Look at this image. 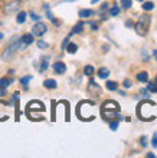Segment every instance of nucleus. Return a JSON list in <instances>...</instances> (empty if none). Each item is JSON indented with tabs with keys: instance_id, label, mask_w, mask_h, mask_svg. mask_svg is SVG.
I'll use <instances>...</instances> for the list:
<instances>
[{
	"instance_id": "f257e3e1",
	"label": "nucleus",
	"mask_w": 157,
	"mask_h": 158,
	"mask_svg": "<svg viewBox=\"0 0 157 158\" xmlns=\"http://www.w3.org/2000/svg\"><path fill=\"white\" fill-rule=\"evenodd\" d=\"M150 25H151V16L150 15H143L134 23V30H136V33L138 36H146L150 30Z\"/></svg>"
},
{
	"instance_id": "f03ea898",
	"label": "nucleus",
	"mask_w": 157,
	"mask_h": 158,
	"mask_svg": "<svg viewBox=\"0 0 157 158\" xmlns=\"http://www.w3.org/2000/svg\"><path fill=\"white\" fill-rule=\"evenodd\" d=\"M17 50H20V39H15V40H12L10 43H9L7 46H6V49L2 52V60H4V62H7V60H10V59L15 56V53H16Z\"/></svg>"
},
{
	"instance_id": "7ed1b4c3",
	"label": "nucleus",
	"mask_w": 157,
	"mask_h": 158,
	"mask_svg": "<svg viewBox=\"0 0 157 158\" xmlns=\"http://www.w3.org/2000/svg\"><path fill=\"white\" fill-rule=\"evenodd\" d=\"M46 32H48V26L41 20L36 22V23L32 26V35L33 36H36V38H42Z\"/></svg>"
},
{
	"instance_id": "20e7f679",
	"label": "nucleus",
	"mask_w": 157,
	"mask_h": 158,
	"mask_svg": "<svg viewBox=\"0 0 157 158\" xmlns=\"http://www.w3.org/2000/svg\"><path fill=\"white\" fill-rule=\"evenodd\" d=\"M20 9V0H15V2H10V3L4 4L3 6V12L6 15H12V13H17Z\"/></svg>"
},
{
	"instance_id": "39448f33",
	"label": "nucleus",
	"mask_w": 157,
	"mask_h": 158,
	"mask_svg": "<svg viewBox=\"0 0 157 158\" xmlns=\"http://www.w3.org/2000/svg\"><path fill=\"white\" fill-rule=\"evenodd\" d=\"M35 42V36L32 33H25L20 38V50H25L29 45H32Z\"/></svg>"
},
{
	"instance_id": "423d86ee",
	"label": "nucleus",
	"mask_w": 157,
	"mask_h": 158,
	"mask_svg": "<svg viewBox=\"0 0 157 158\" xmlns=\"http://www.w3.org/2000/svg\"><path fill=\"white\" fill-rule=\"evenodd\" d=\"M88 92L91 94V95H94V96H98V95H101V92H102V89H101V86H99L98 83L95 82L94 79H91L89 82H88Z\"/></svg>"
},
{
	"instance_id": "0eeeda50",
	"label": "nucleus",
	"mask_w": 157,
	"mask_h": 158,
	"mask_svg": "<svg viewBox=\"0 0 157 158\" xmlns=\"http://www.w3.org/2000/svg\"><path fill=\"white\" fill-rule=\"evenodd\" d=\"M101 111H120V105L117 104L116 101H105L101 105Z\"/></svg>"
},
{
	"instance_id": "6e6552de",
	"label": "nucleus",
	"mask_w": 157,
	"mask_h": 158,
	"mask_svg": "<svg viewBox=\"0 0 157 158\" xmlns=\"http://www.w3.org/2000/svg\"><path fill=\"white\" fill-rule=\"evenodd\" d=\"M52 69H54V72L56 75H63L66 72V65L63 62H61V60H58V62H55L52 65Z\"/></svg>"
},
{
	"instance_id": "1a4fd4ad",
	"label": "nucleus",
	"mask_w": 157,
	"mask_h": 158,
	"mask_svg": "<svg viewBox=\"0 0 157 158\" xmlns=\"http://www.w3.org/2000/svg\"><path fill=\"white\" fill-rule=\"evenodd\" d=\"M95 12L92 10V9H81L78 13V16L81 17V19H89L91 16H94Z\"/></svg>"
},
{
	"instance_id": "9d476101",
	"label": "nucleus",
	"mask_w": 157,
	"mask_h": 158,
	"mask_svg": "<svg viewBox=\"0 0 157 158\" xmlns=\"http://www.w3.org/2000/svg\"><path fill=\"white\" fill-rule=\"evenodd\" d=\"M48 60H49V58H48V56H43V58H41V65H39V66H37V71L41 72H45V71H48V68H49V62H48Z\"/></svg>"
},
{
	"instance_id": "9b49d317",
	"label": "nucleus",
	"mask_w": 157,
	"mask_h": 158,
	"mask_svg": "<svg viewBox=\"0 0 157 158\" xmlns=\"http://www.w3.org/2000/svg\"><path fill=\"white\" fill-rule=\"evenodd\" d=\"M13 78H7V76H3V78H0V89H7L9 85H12Z\"/></svg>"
},
{
	"instance_id": "f8f14e48",
	"label": "nucleus",
	"mask_w": 157,
	"mask_h": 158,
	"mask_svg": "<svg viewBox=\"0 0 157 158\" xmlns=\"http://www.w3.org/2000/svg\"><path fill=\"white\" fill-rule=\"evenodd\" d=\"M95 73H97V76H98L99 79H107L108 76H110V73H111V72H110V69H108V68H99Z\"/></svg>"
},
{
	"instance_id": "ddd939ff",
	"label": "nucleus",
	"mask_w": 157,
	"mask_h": 158,
	"mask_svg": "<svg viewBox=\"0 0 157 158\" xmlns=\"http://www.w3.org/2000/svg\"><path fill=\"white\" fill-rule=\"evenodd\" d=\"M43 86H45L46 89H56L58 82H56L55 79H45V81H43Z\"/></svg>"
},
{
	"instance_id": "4468645a",
	"label": "nucleus",
	"mask_w": 157,
	"mask_h": 158,
	"mask_svg": "<svg viewBox=\"0 0 157 158\" xmlns=\"http://www.w3.org/2000/svg\"><path fill=\"white\" fill-rule=\"evenodd\" d=\"M82 30H84V22H78V23L74 26V29H72V32L69 33V36H72V35L82 33Z\"/></svg>"
},
{
	"instance_id": "2eb2a0df",
	"label": "nucleus",
	"mask_w": 157,
	"mask_h": 158,
	"mask_svg": "<svg viewBox=\"0 0 157 158\" xmlns=\"http://www.w3.org/2000/svg\"><path fill=\"white\" fill-rule=\"evenodd\" d=\"M120 12H121V7L118 6V4H114V6H111V7H110L108 15H110V16H112V17H116V16H118V15H120Z\"/></svg>"
},
{
	"instance_id": "dca6fc26",
	"label": "nucleus",
	"mask_w": 157,
	"mask_h": 158,
	"mask_svg": "<svg viewBox=\"0 0 157 158\" xmlns=\"http://www.w3.org/2000/svg\"><path fill=\"white\" fill-rule=\"evenodd\" d=\"M137 81L141 82V83H146L147 81H149V73H147L146 71L138 72V73H137Z\"/></svg>"
},
{
	"instance_id": "f3484780",
	"label": "nucleus",
	"mask_w": 157,
	"mask_h": 158,
	"mask_svg": "<svg viewBox=\"0 0 157 158\" xmlns=\"http://www.w3.org/2000/svg\"><path fill=\"white\" fill-rule=\"evenodd\" d=\"M26 19H28V13L26 12H19L17 13V16H16L17 25H23V23L26 22Z\"/></svg>"
},
{
	"instance_id": "a211bd4d",
	"label": "nucleus",
	"mask_w": 157,
	"mask_h": 158,
	"mask_svg": "<svg viewBox=\"0 0 157 158\" xmlns=\"http://www.w3.org/2000/svg\"><path fill=\"white\" fill-rule=\"evenodd\" d=\"M30 81H32V75H26V76H23V78L19 79V82H20V85L23 86L25 91H28V83H29Z\"/></svg>"
},
{
	"instance_id": "6ab92c4d",
	"label": "nucleus",
	"mask_w": 157,
	"mask_h": 158,
	"mask_svg": "<svg viewBox=\"0 0 157 158\" xmlns=\"http://www.w3.org/2000/svg\"><path fill=\"white\" fill-rule=\"evenodd\" d=\"M65 50L68 52V53L74 55V53H76V50H78V45H76V43H72V42H69V43L66 45Z\"/></svg>"
},
{
	"instance_id": "aec40b11",
	"label": "nucleus",
	"mask_w": 157,
	"mask_h": 158,
	"mask_svg": "<svg viewBox=\"0 0 157 158\" xmlns=\"http://www.w3.org/2000/svg\"><path fill=\"white\" fill-rule=\"evenodd\" d=\"M95 73V68L92 65H85L84 66V75L85 76H92Z\"/></svg>"
},
{
	"instance_id": "412c9836",
	"label": "nucleus",
	"mask_w": 157,
	"mask_h": 158,
	"mask_svg": "<svg viewBox=\"0 0 157 158\" xmlns=\"http://www.w3.org/2000/svg\"><path fill=\"white\" fill-rule=\"evenodd\" d=\"M105 88L108 91H118V83L114 82V81H107L105 82Z\"/></svg>"
},
{
	"instance_id": "4be33fe9",
	"label": "nucleus",
	"mask_w": 157,
	"mask_h": 158,
	"mask_svg": "<svg viewBox=\"0 0 157 158\" xmlns=\"http://www.w3.org/2000/svg\"><path fill=\"white\" fill-rule=\"evenodd\" d=\"M141 9H143L144 12H150V10H153V9H154V3H153V2H143Z\"/></svg>"
},
{
	"instance_id": "5701e85b",
	"label": "nucleus",
	"mask_w": 157,
	"mask_h": 158,
	"mask_svg": "<svg viewBox=\"0 0 157 158\" xmlns=\"http://www.w3.org/2000/svg\"><path fill=\"white\" fill-rule=\"evenodd\" d=\"M108 125H110V129H111V131H117V129H118V125H120V119L108 121Z\"/></svg>"
},
{
	"instance_id": "b1692460",
	"label": "nucleus",
	"mask_w": 157,
	"mask_h": 158,
	"mask_svg": "<svg viewBox=\"0 0 157 158\" xmlns=\"http://www.w3.org/2000/svg\"><path fill=\"white\" fill-rule=\"evenodd\" d=\"M147 91L150 92V94H157V85L154 82H149V81H147Z\"/></svg>"
},
{
	"instance_id": "393cba45",
	"label": "nucleus",
	"mask_w": 157,
	"mask_h": 158,
	"mask_svg": "<svg viewBox=\"0 0 157 158\" xmlns=\"http://www.w3.org/2000/svg\"><path fill=\"white\" fill-rule=\"evenodd\" d=\"M133 6V0H121V9L128 10Z\"/></svg>"
},
{
	"instance_id": "a878e982",
	"label": "nucleus",
	"mask_w": 157,
	"mask_h": 158,
	"mask_svg": "<svg viewBox=\"0 0 157 158\" xmlns=\"http://www.w3.org/2000/svg\"><path fill=\"white\" fill-rule=\"evenodd\" d=\"M36 45L39 49H48V48H49V43H46V42L42 40V39H39V40L36 42Z\"/></svg>"
},
{
	"instance_id": "bb28decb",
	"label": "nucleus",
	"mask_w": 157,
	"mask_h": 158,
	"mask_svg": "<svg viewBox=\"0 0 157 158\" xmlns=\"http://www.w3.org/2000/svg\"><path fill=\"white\" fill-rule=\"evenodd\" d=\"M29 17L32 19V20H35V22H39V20H41V16H39L37 13H35V12H29Z\"/></svg>"
},
{
	"instance_id": "cd10ccee",
	"label": "nucleus",
	"mask_w": 157,
	"mask_h": 158,
	"mask_svg": "<svg viewBox=\"0 0 157 158\" xmlns=\"http://www.w3.org/2000/svg\"><path fill=\"white\" fill-rule=\"evenodd\" d=\"M138 141H140V145L141 147H147V144H149V141H147V137H146V135L140 137V139H138Z\"/></svg>"
},
{
	"instance_id": "c85d7f7f",
	"label": "nucleus",
	"mask_w": 157,
	"mask_h": 158,
	"mask_svg": "<svg viewBox=\"0 0 157 158\" xmlns=\"http://www.w3.org/2000/svg\"><path fill=\"white\" fill-rule=\"evenodd\" d=\"M123 86H124L125 89H130V88L133 86L131 81H130V79H124V81H123Z\"/></svg>"
},
{
	"instance_id": "c756f323",
	"label": "nucleus",
	"mask_w": 157,
	"mask_h": 158,
	"mask_svg": "<svg viewBox=\"0 0 157 158\" xmlns=\"http://www.w3.org/2000/svg\"><path fill=\"white\" fill-rule=\"evenodd\" d=\"M151 145L154 147V148H157V132L153 134V139H151Z\"/></svg>"
},
{
	"instance_id": "7c9ffc66",
	"label": "nucleus",
	"mask_w": 157,
	"mask_h": 158,
	"mask_svg": "<svg viewBox=\"0 0 157 158\" xmlns=\"http://www.w3.org/2000/svg\"><path fill=\"white\" fill-rule=\"evenodd\" d=\"M69 38H71V36H68V38H65V39H63V42H62V45H61V48H62V50H65L66 45H68V43H69Z\"/></svg>"
},
{
	"instance_id": "2f4dec72",
	"label": "nucleus",
	"mask_w": 157,
	"mask_h": 158,
	"mask_svg": "<svg viewBox=\"0 0 157 158\" xmlns=\"http://www.w3.org/2000/svg\"><path fill=\"white\" fill-rule=\"evenodd\" d=\"M140 94L144 96V98H149V96H150V92L147 91V89H140Z\"/></svg>"
},
{
	"instance_id": "473e14b6",
	"label": "nucleus",
	"mask_w": 157,
	"mask_h": 158,
	"mask_svg": "<svg viewBox=\"0 0 157 158\" xmlns=\"http://www.w3.org/2000/svg\"><path fill=\"white\" fill-rule=\"evenodd\" d=\"M89 26H91L92 30H98V23L97 22H89Z\"/></svg>"
},
{
	"instance_id": "72a5a7b5",
	"label": "nucleus",
	"mask_w": 157,
	"mask_h": 158,
	"mask_svg": "<svg viewBox=\"0 0 157 158\" xmlns=\"http://www.w3.org/2000/svg\"><path fill=\"white\" fill-rule=\"evenodd\" d=\"M125 26H127V27H134V22H133L131 19H128V20L125 22Z\"/></svg>"
},
{
	"instance_id": "f704fd0d",
	"label": "nucleus",
	"mask_w": 157,
	"mask_h": 158,
	"mask_svg": "<svg viewBox=\"0 0 157 158\" xmlns=\"http://www.w3.org/2000/svg\"><path fill=\"white\" fill-rule=\"evenodd\" d=\"M46 17H48V19L50 20V19H52V17H55V16L52 15V12H50V10H46Z\"/></svg>"
},
{
	"instance_id": "c9c22d12",
	"label": "nucleus",
	"mask_w": 157,
	"mask_h": 158,
	"mask_svg": "<svg viewBox=\"0 0 157 158\" xmlns=\"http://www.w3.org/2000/svg\"><path fill=\"white\" fill-rule=\"evenodd\" d=\"M141 56H143V58H144V59H146V60H149V55L146 53L144 50H143V52H141Z\"/></svg>"
},
{
	"instance_id": "e433bc0d",
	"label": "nucleus",
	"mask_w": 157,
	"mask_h": 158,
	"mask_svg": "<svg viewBox=\"0 0 157 158\" xmlns=\"http://www.w3.org/2000/svg\"><path fill=\"white\" fill-rule=\"evenodd\" d=\"M108 9V3H102V6H101V12H102V10H107Z\"/></svg>"
},
{
	"instance_id": "4c0bfd02",
	"label": "nucleus",
	"mask_w": 157,
	"mask_h": 158,
	"mask_svg": "<svg viewBox=\"0 0 157 158\" xmlns=\"http://www.w3.org/2000/svg\"><path fill=\"white\" fill-rule=\"evenodd\" d=\"M71 2H75V0H61V2H59V4H61V3H71Z\"/></svg>"
},
{
	"instance_id": "58836bf2",
	"label": "nucleus",
	"mask_w": 157,
	"mask_h": 158,
	"mask_svg": "<svg viewBox=\"0 0 157 158\" xmlns=\"http://www.w3.org/2000/svg\"><path fill=\"white\" fill-rule=\"evenodd\" d=\"M43 9H45V10H49V4H43Z\"/></svg>"
},
{
	"instance_id": "ea45409f",
	"label": "nucleus",
	"mask_w": 157,
	"mask_h": 158,
	"mask_svg": "<svg viewBox=\"0 0 157 158\" xmlns=\"http://www.w3.org/2000/svg\"><path fill=\"white\" fill-rule=\"evenodd\" d=\"M147 157H149V158H154V154H153V152H149V154H147Z\"/></svg>"
},
{
	"instance_id": "a19ab883",
	"label": "nucleus",
	"mask_w": 157,
	"mask_h": 158,
	"mask_svg": "<svg viewBox=\"0 0 157 158\" xmlns=\"http://www.w3.org/2000/svg\"><path fill=\"white\" fill-rule=\"evenodd\" d=\"M153 56H154V58H157V49L153 50Z\"/></svg>"
},
{
	"instance_id": "79ce46f5",
	"label": "nucleus",
	"mask_w": 157,
	"mask_h": 158,
	"mask_svg": "<svg viewBox=\"0 0 157 158\" xmlns=\"http://www.w3.org/2000/svg\"><path fill=\"white\" fill-rule=\"evenodd\" d=\"M91 2H92V4H97V3L99 2V0H91Z\"/></svg>"
},
{
	"instance_id": "37998d69",
	"label": "nucleus",
	"mask_w": 157,
	"mask_h": 158,
	"mask_svg": "<svg viewBox=\"0 0 157 158\" xmlns=\"http://www.w3.org/2000/svg\"><path fill=\"white\" fill-rule=\"evenodd\" d=\"M4 36H3V33H0V42H2V39H3Z\"/></svg>"
},
{
	"instance_id": "c03bdc74",
	"label": "nucleus",
	"mask_w": 157,
	"mask_h": 158,
	"mask_svg": "<svg viewBox=\"0 0 157 158\" xmlns=\"http://www.w3.org/2000/svg\"><path fill=\"white\" fill-rule=\"evenodd\" d=\"M153 82H154V83H156V85H157V76H156V78H154V81H153Z\"/></svg>"
},
{
	"instance_id": "a18cd8bd",
	"label": "nucleus",
	"mask_w": 157,
	"mask_h": 158,
	"mask_svg": "<svg viewBox=\"0 0 157 158\" xmlns=\"http://www.w3.org/2000/svg\"><path fill=\"white\" fill-rule=\"evenodd\" d=\"M137 2H141V3H143V2H144V0H137Z\"/></svg>"
},
{
	"instance_id": "49530a36",
	"label": "nucleus",
	"mask_w": 157,
	"mask_h": 158,
	"mask_svg": "<svg viewBox=\"0 0 157 158\" xmlns=\"http://www.w3.org/2000/svg\"><path fill=\"white\" fill-rule=\"evenodd\" d=\"M156 60H157V58H156Z\"/></svg>"
},
{
	"instance_id": "de8ad7c7",
	"label": "nucleus",
	"mask_w": 157,
	"mask_h": 158,
	"mask_svg": "<svg viewBox=\"0 0 157 158\" xmlns=\"http://www.w3.org/2000/svg\"><path fill=\"white\" fill-rule=\"evenodd\" d=\"M20 2H22V0H20Z\"/></svg>"
}]
</instances>
